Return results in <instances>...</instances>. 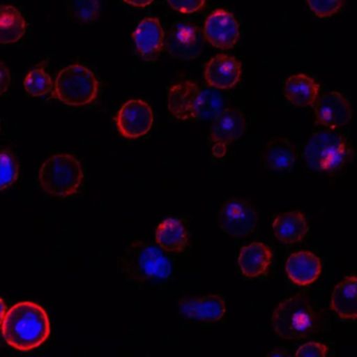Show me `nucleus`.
Instances as JSON below:
<instances>
[{
	"label": "nucleus",
	"mask_w": 357,
	"mask_h": 357,
	"mask_svg": "<svg viewBox=\"0 0 357 357\" xmlns=\"http://www.w3.org/2000/svg\"><path fill=\"white\" fill-rule=\"evenodd\" d=\"M330 306L340 319H357V277L347 278L334 288Z\"/></svg>",
	"instance_id": "obj_23"
},
{
	"label": "nucleus",
	"mask_w": 357,
	"mask_h": 357,
	"mask_svg": "<svg viewBox=\"0 0 357 357\" xmlns=\"http://www.w3.org/2000/svg\"><path fill=\"white\" fill-rule=\"evenodd\" d=\"M241 73V63L235 57L220 54L206 63L204 78L208 86L227 91L238 84Z\"/></svg>",
	"instance_id": "obj_15"
},
{
	"label": "nucleus",
	"mask_w": 357,
	"mask_h": 357,
	"mask_svg": "<svg viewBox=\"0 0 357 357\" xmlns=\"http://www.w3.org/2000/svg\"><path fill=\"white\" fill-rule=\"evenodd\" d=\"M317 122L328 129H337L350 122L352 112L348 100L338 91H328L314 104Z\"/></svg>",
	"instance_id": "obj_13"
},
{
	"label": "nucleus",
	"mask_w": 357,
	"mask_h": 357,
	"mask_svg": "<svg viewBox=\"0 0 357 357\" xmlns=\"http://www.w3.org/2000/svg\"><path fill=\"white\" fill-rule=\"evenodd\" d=\"M70 12L81 22H95L101 12L100 0H70Z\"/></svg>",
	"instance_id": "obj_27"
},
{
	"label": "nucleus",
	"mask_w": 357,
	"mask_h": 357,
	"mask_svg": "<svg viewBox=\"0 0 357 357\" xmlns=\"http://www.w3.org/2000/svg\"><path fill=\"white\" fill-rule=\"evenodd\" d=\"M204 39V34L198 26L189 22H175L167 38V50L175 59L194 60L202 55Z\"/></svg>",
	"instance_id": "obj_10"
},
{
	"label": "nucleus",
	"mask_w": 357,
	"mask_h": 357,
	"mask_svg": "<svg viewBox=\"0 0 357 357\" xmlns=\"http://www.w3.org/2000/svg\"><path fill=\"white\" fill-rule=\"evenodd\" d=\"M24 86L26 93L33 97H41L52 91L53 81L45 72V68L38 66L29 73L24 79Z\"/></svg>",
	"instance_id": "obj_25"
},
{
	"label": "nucleus",
	"mask_w": 357,
	"mask_h": 357,
	"mask_svg": "<svg viewBox=\"0 0 357 357\" xmlns=\"http://www.w3.org/2000/svg\"><path fill=\"white\" fill-rule=\"evenodd\" d=\"M10 83H11L10 72L3 62L1 66H0V93H1V96H5L7 93Z\"/></svg>",
	"instance_id": "obj_31"
},
{
	"label": "nucleus",
	"mask_w": 357,
	"mask_h": 357,
	"mask_svg": "<svg viewBox=\"0 0 357 357\" xmlns=\"http://www.w3.org/2000/svg\"><path fill=\"white\" fill-rule=\"evenodd\" d=\"M204 34L206 40L213 47L220 50L233 49L239 41V24L231 12L218 9L206 18Z\"/></svg>",
	"instance_id": "obj_12"
},
{
	"label": "nucleus",
	"mask_w": 357,
	"mask_h": 357,
	"mask_svg": "<svg viewBox=\"0 0 357 357\" xmlns=\"http://www.w3.org/2000/svg\"><path fill=\"white\" fill-rule=\"evenodd\" d=\"M0 30H1L0 43L3 45L15 43L26 34V22L16 8L5 5L1 7Z\"/></svg>",
	"instance_id": "obj_24"
},
{
	"label": "nucleus",
	"mask_w": 357,
	"mask_h": 357,
	"mask_svg": "<svg viewBox=\"0 0 357 357\" xmlns=\"http://www.w3.org/2000/svg\"><path fill=\"white\" fill-rule=\"evenodd\" d=\"M174 11L183 14H193L206 6V0H167Z\"/></svg>",
	"instance_id": "obj_29"
},
{
	"label": "nucleus",
	"mask_w": 357,
	"mask_h": 357,
	"mask_svg": "<svg viewBox=\"0 0 357 357\" xmlns=\"http://www.w3.org/2000/svg\"><path fill=\"white\" fill-rule=\"evenodd\" d=\"M166 254L158 244L133 240L121 257V271L135 283L167 281L172 277L173 264Z\"/></svg>",
	"instance_id": "obj_3"
},
{
	"label": "nucleus",
	"mask_w": 357,
	"mask_h": 357,
	"mask_svg": "<svg viewBox=\"0 0 357 357\" xmlns=\"http://www.w3.org/2000/svg\"><path fill=\"white\" fill-rule=\"evenodd\" d=\"M328 354V348L326 344L321 342H311L302 344L296 352V356H326Z\"/></svg>",
	"instance_id": "obj_30"
},
{
	"label": "nucleus",
	"mask_w": 357,
	"mask_h": 357,
	"mask_svg": "<svg viewBox=\"0 0 357 357\" xmlns=\"http://www.w3.org/2000/svg\"><path fill=\"white\" fill-rule=\"evenodd\" d=\"M346 0H307L309 9L319 18H329L337 13Z\"/></svg>",
	"instance_id": "obj_28"
},
{
	"label": "nucleus",
	"mask_w": 357,
	"mask_h": 357,
	"mask_svg": "<svg viewBox=\"0 0 357 357\" xmlns=\"http://www.w3.org/2000/svg\"><path fill=\"white\" fill-rule=\"evenodd\" d=\"M262 160L265 168L271 172L286 174L296 165V151L289 139L277 137L265 146Z\"/></svg>",
	"instance_id": "obj_19"
},
{
	"label": "nucleus",
	"mask_w": 357,
	"mask_h": 357,
	"mask_svg": "<svg viewBox=\"0 0 357 357\" xmlns=\"http://www.w3.org/2000/svg\"><path fill=\"white\" fill-rule=\"evenodd\" d=\"M179 313L189 321L212 324L220 321L225 314V302L219 296L185 298L179 301Z\"/></svg>",
	"instance_id": "obj_14"
},
{
	"label": "nucleus",
	"mask_w": 357,
	"mask_h": 357,
	"mask_svg": "<svg viewBox=\"0 0 357 357\" xmlns=\"http://www.w3.org/2000/svg\"><path fill=\"white\" fill-rule=\"evenodd\" d=\"M321 273V261L311 252H294L286 262V273L296 285H310L319 279Z\"/></svg>",
	"instance_id": "obj_17"
},
{
	"label": "nucleus",
	"mask_w": 357,
	"mask_h": 357,
	"mask_svg": "<svg viewBox=\"0 0 357 357\" xmlns=\"http://www.w3.org/2000/svg\"><path fill=\"white\" fill-rule=\"evenodd\" d=\"M273 235L284 244L300 243L308 235L309 225L306 217L301 212H288L279 215L273 220Z\"/></svg>",
	"instance_id": "obj_20"
},
{
	"label": "nucleus",
	"mask_w": 357,
	"mask_h": 357,
	"mask_svg": "<svg viewBox=\"0 0 357 357\" xmlns=\"http://www.w3.org/2000/svg\"><path fill=\"white\" fill-rule=\"evenodd\" d=\"M155 241L167 254H178L187 248L189 233L181 219L167 218L156 229Z\"/></svg>",
	"instance_id": "obj_21"
},
{
	"label": "nucleus",
	"mask_w": 357,
	"mask_h": 357,
	"mask_svg": "<svg viewBox=\"0 0 357 357\" xmlns=\"http://www.w3.org/2000/svg\"><path fill=\"white\" fill-rule=\"evenodd\" d=\"M248 128V121L241 110L225 109L212 122L210 130L213 158H225L227 148L239 139Z\"/></svg>",
	"instance_id": "obj_8"
},
{
	"label": "nucleus",
	"mask_w": 357,
	"mask_h": 357,
	"mask_svg": "<svg viewBox=\"0 0 357 357\" xmlns=\"http://www.w3.org/2000/svg\"><path fill=\"white\" fill-rule=\"evenodd\" d=\"M99 82L86 66L73 64L66 66L56 78L54 96L70 106H84L97 99Z\"/></svg>",
	"instance_id": "obj_7"
},
{
	"label": "nucleus",
	"mask_w": 357,
	"mask_h": 357,
	"mask_svg": "<svg viewBox=\"0 0 357 357\" xmlns=\"http://www.w3.org/2000/svg\"><path fill=\"white\" fill-rule=\"evenodd\" d=\"M258 216L254 206L246 200L234 198L219 211L218 225L225 234L233 237H245L254 233Z\"/></svg>",
	"instance_id": "obj_9"
},
{
	"label": "nucleus",
	"mask_w": 357,
	"mask_h": 357,
	"mask_svg": "<svg viewBox=\"0 0 357 357\" xmlns=\"http://www.w3.org/2000/svg\"><path fill=\"white\" fill-rule=\"evenodd\" d=\"M124 1L128 5L132 6V7L145 8L151 5L154 0H124Z\"/></svg>",
	"instance_id": "obj_32"
},
{
	"label": "nucleus",
	"mask_w": 357,
	"mask_h": 357,
	"mask_svg": "<svg viewBox=\"0 0 357 357\" xmlns=\"http://www.w3.org/2000/svg\"><path fill=\"white\" fill-rule=\"evenodd\" d=\"M151 107L143 100H130L119 110L116 124L123 137L129 139L145 137L153 126Z\"/></svg>",
	"instance_id": "obj_11"
},
{
	"label": "nucleus",
	"mask_w": 357,
	"mask_h": 357,
	"mask_svg": "<svg viewBox=\"0 0 357 357\" xmlns=\"http://www.w3.org/2000/svg\"><path fill=\"white\" fill-rule=\"evenodd\" d=\"M273 331L284 340H303L314 333L319 313L312 303L302 294L289 296L273 311Z\"/></svg>",
	"instance_id": "obj_4"
},
{
	"label": "nucleus",
	"mask_w": 357,
	"mask_h": 357,
	"mask_svg": "<svg viewBox=\"0 0 357 357\" xmlns=\"http://www.w3.org/2000/svg\"><path fill=\"white\" fill-rule=\"evenodd\" d=\"M0 188L1 191L9 189L15 183L20 175V164L17 158L10 150L3 149L1 152V165H0Z\"/></svg>",
	"instance_id": "obj_26"
},
{
	"label": "nucleus",
	"mask_w": 357,
	"mask_h": 357,
	"mask_svg": "<svg viewBox=\"0 0 357 357\" xmlns=\"http://www.w3.org/2000/svg\"><path fill=\"white\" fill-rule=\"evenodd\" d=\"M303 155L311 170L332 173L344 166L351 155V148L342 135L330 129L311 135L305 145Z\"/></svg>",
	"instance_id": "obj_6"
},
{
	"label": "nucleus",
	"mask_w": 357,
	"mask_h": 357,
	"mask_svg": "<svg viewBox=\"0 0 357 357\" xmlns=\"http://www.w3.org/2000/svg\"><path fill=\"white\" fill-rule=\"evenodd\" d=\"M167 107L175 119L183 122H213L227 109L218 89L202 86L189 80L181 81L169 89Z\"/></svg>",
	"instance_id": "obj_2"
},
{
	"label": "nucleus",
	"mask_w": 357,
	"mask_h": 357,
	"mask_svg": "<svg viewBox=\"0 0 357 357\" xmlns=\"http://www.w3.org/2000/svg\"><path fill=\"white\" fill-rule=\"evenodd\" d=\"M319 93L317 81L307 75H294L284 83V96L294 106H314Z\"/></svg>",
	"instance_id": "obj_22"
},
{
	"label": "nucleus",
	"mask_w": 357,
	"mask_h": 357,
	"mask_svg": "<svg viewBox=\"0 0 357 357\" xmlns=\"http://www.w3.org/2000/svg\"><path fill=\"white\" fill-rule=\"evenodd\" d=\"M84 181L80 160L72 154H57L45 160L39 170L43 191L55 198H68L78 193Z\"/></svg>",
	"instance_id": "obj_5"
},
{
	"label": "nucleus",
	"mask_w": 357,
	"mask_h": 357,
	"mask_svg": "<svg viewBox=\"0 0 357 357\" xmlns=\"http://www.w3.org/2000/svg\"><path fill=\"white\" fill-rule=\"evenodd\" d=\"M133 41L143 61H155L164 47V30L160 20L154 17L144 18L133 33Z\"/></svg>",
	"instance_id": "obj_16"
},
{
	"label": "nucleus",
	"mask_w": 357,
	"mask_h": 357,
	"mask_svg": "<svg viewBox=\"0 0 357 357\" xmlns=\"http://www.w3.org/2000/svg\"><path fill=\"white\" fill-rule=\"evenodd\" d=\"M273 260L268 246L260 242L248 244L240 250L238 266L244 277L260 278L266 275Z\"/></svg>",
	"instance_id": "obj_18"
},
{
	"label": "nucleus",
	"mask_w": 357,
	"mask_h": 357,
	"mask_svg": "<svg viewBox=\"0 0 357 357\" xmlns=\"http://www.w3.org/2000/svg\"><path fill=\"white\" fill-rule=\"evenodd\" d=\"M6 313H7V311H6L5 302H3V298H1V319L5 317Z\"/></svg>",
	"instance_id": "obj_33"
},
{
	"label": "nucleus",
	"mask_w": 357,
	"mask_h": 357,
	"mask_svg": "<svg viewBox=\"0 0 357 357\" xmlns=\"http://www.w3.org/2000/svg\"><path fill=\"white\" fill-rule=\"evenodd\" d=\"M6 342L18 351H32L45 344L51 334L47 311L33 302L12 306L1 319Z\"/></svg>",
	"instance_id": "obj_1"
}]
</instances>
